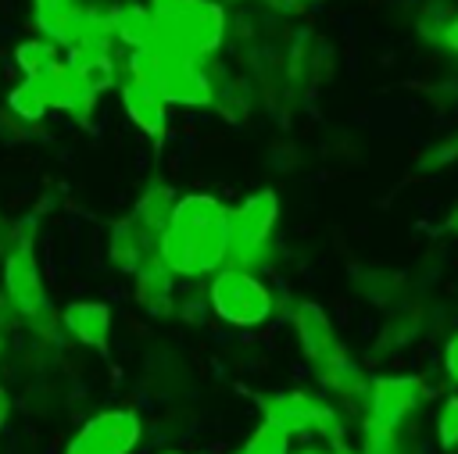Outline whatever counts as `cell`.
Instances as JSON below:
<instances>
[{"mask_svg":"<svg viewBox=\"0 0 458 454\" xmlns=\"http://www.w3.org/2000/svg\"><path fill=\"white\" fill-rule=\"evenodd\" d=\"M161 454H182V450H161Z\"/></svg>","mask_w":458,"mask_h":454,"instance_id":"31","label":"cell"},{"mask_svg":"<svg viewBox=\"0 0 458 454\" xmlns=\"http://www.w3.org/2000/svg\"><path fill=\"white\" fill-rule=\"evenodd\" d=\"M111 29H114V43H122L125 50H147L157 39L154 14L143 4H114L111 7Z\"/></svg>","mask_w":458,"mask_h":454,"instance_id":"19","label":"cell"},{"mask_svg":"<svg viewBox=\"0 0 458 454\" xmlns=\"http://www.w3.org/2000/svg\"><path fill=\"white\" fill-rule=\"evenodd\" d=\"M7 111L18 118V122H25V125H32V122H39L50 107H47V97H43V86L36 82V79H21L11 93H7Z\"/></svg>","mask_w":458,"mask_h":454,"instance_id":"22","label":"cell"},{"mask_svg":"<svg viewBox=\"0 0 458 454\" xmlns=\"http://www.w3.org/2000/svg\"><path fill=\"white\" fill-rule=\"evenodd\" d=\"M143 440V422L132 408L97 411L68 440L64 454H132Z\"/></svg>","mask_w":458,"mask_h":454,"instance_id":"7","label":"cell"},{"mask_svg":"<svg viewBox=\"0 0 458 454\" xmlns=\"http://www.w3.org/2000/svg\"><path fill=\"white\" fill-rule=\"evenodd\" d=\"M290 325H293V336L301 343V354L318 365L326 354H333L340 343H336V329H333V318L326 315V307L318 300H297L293 311H290Z\"/></svg>","mask_w":458,"mask_h":454,"instance_id":"10","label":"cell"},{"mask_svg":"<svg viewBox=\"0 0 458 454\" xmlns=\"http://www.w3.org/2000/svg\"><path fill=\"white\" fill-rule=\"evenodd\" d=\"M82 0H32V21L54 46H72Z\"/></svg>","mask_w":458,"mask_h":454,"instance_id":"18","label":"cell"},{"mask_svg":"<svg viewBox=\"0 0 458 454\" xmlns=\"http://www.w3.org/2000/svg\"><path fill=\"white\" fill-rule=\"evenodd\" d=\"M322 404L326 400H318L308 390H276V393L258 397L261 418L272 422V425H279V429H286L290 436H311Z\"/></svg>","mask_w":458,"mask_h":454,"instance_id":"9","label":"cell"},{"mask_svg":"<svg viewBox=\"0 0 458 454\" xmlns=\"http://www.w3.org/2000/svg\"><path fill=\"white\" fill-rule=\"evenodd\" d=\"M451 229H454V232H458V211H454V214H451Z\"/></svg>","mask_w":458,"mask_h":454,"instance_id":"30","label":"cell"},{"mask_svg":"<svg viewBox=\"0 0 458 454\" xmlns=\"http://www.w3.org/2000/svg\"><path fill=\"white\" fill-rule=\"evenodd\" d=\"M64 329L82 343V347H93V350H104L107 340H111V307L104 300H72L61 315Z\"/></svg>","mask_w":458,"mask_h":454,"instance_id":"16","label":"cell"},{"mask_svg":"<svg viewBox=\"0 0 458 454\" xmlns=\"http://www.w3.org/2000/svg\"><path fill=\"white\" fill-rule=\"evenodd\" d=\"M276 222H279V200L276 189L261 186L250 189L240 204L229 207V254L225 265L261 272L272 261V240H276Z\"/></svg>","mask_w":458,"mask_h":454,"instance_id":"3","label":"cell"},{"mask_svg":"<svg viewBox=\"0 0 458 454\" xmlns=\"http://www.w3.org/2000/svg\"><path fill=\"white\" fill-rule=\"evenodd\" d=\"M429 386L419 372H386V375H372L358 408H361V425H376V429H394L401 433V425L426 404Z\"/></svg>","mask_w":458,"mask_h":454,"instance_id":"6","label":"cell"},{"mask_svg":"<svg viewBox=\"0 0 458 454\" xmlns=\"http://www.w3.org/2000/svg\"><path fill=\"white\" fill-rule=\"evenodd\" d=\"M208 307L218 322L233 329H258L272 318L276 297L258 272L222 265L208 282Z\"/></svg>","mask_w":458,"mask_h":454,"instance_id":"5","label":"cell"},{"mask_svg":"<svg viewBox=\"0 0 458 454\" xmlns=\"http://www.w3.org/2000/svg\"><path fill=\"white\" fill-rule=\"evenodd\" d=\"M458 157V132L454 136H447V139H440V143H433L422 157H419V168H429V172H440L444 164H451Z\"/></svg>","mask_w":458,"mask_h":454,"instance_id":"25","label":"cell"},{"mask_svg":"<svg viewBox=\"0 0 458 454\" xmlns=\"http://www.w3.org/2000/svg\"><path fill=\"white\" fill-rule=\"evenodd\" d=\"M440 368H444V379L451 386H458V329L447 336V343L440 350Z\"/></svg>","mask_w":458,"mask_h":454,"instance_id":"27","label":"cell"},{"mask_svg":"<svg viewBox=\"0 0 458 454\" xmlns=\"http://www.w3.org/2000/svg\"><path fill=\"white\" fill-rule=\"evenodd\" d=\"M147 7L157 29L154 43H168L197 57H211L225 43L229 21L218 0H147Z\"/></svg>","mask_w":458,"mask_h":454,"instance_id":"2","label":"cell"},{"mask_svg":"<svg viewBox=\"0 0 458 454\" xmlns=\"http://www.w3.org/2000/svg\"><path fill=\"white\" fill-rule=\"evenodd\" d=\"M4 297L11 300V307L18 311L21 322H29V318L47 311L43 279H39V265H36L32 243H18V247L7 250V257H4Z\"/></svg>","mask_w":458,"mask_h":454,"instance_id":"8","label":"cell"},{"mask_svg":"<svg viewBox=\"0 0 458 454\" xmlns=\"http://www.w3.org/2000/svg\"><path fill=\"white\" fill-rule=\"evenodd\" d=\"M72 75L93 93L100 97L104 89L118 86V57L114 50H93V46H68V57H61Z\"/></svg>","mask_w":458,"mask_h":454,"instance_id":"17","label":"cell"},{"mask_svg":"<svg viewBox=\"0 0 458 454\" xmlns=\"http://www.w3.org/2000/svg\"><path fill=\"white\" fill-rule=\"evenodd\" d=\"M165 104L175 107H211L218 100V79L208 57L175 50L168 43L150 46V82Z\"/></svg>","mask_w":458,"mask_h":454,"instance_id":"4","label":"cell"},{"mask_svg":"<svg viewBox=\"0 0 458 454\" xmlns=\"http://www.w3.org/2000/svg\"><path fill=\"white\" fill-rule=\"evenodd\" d=\"M447 18H451V7L447 4L422 7V14H419V36L429 39V43H440V29H444Z\"/></svg>","mask_w":458,"mask_h":454,"instance_id":"26","label":"cell"},{"mask_svg":"<svg viewBox=\"0 0 458 454\" xmlns=\"http://www.w3.org/2000/svg\"><path fill=\"white\" fill-rule=\"evenodd\" d=\"M154 250H157V236L147 225H140L132 214L118 218L111 225V232H107V257L122 272H136Z\"/></svg>","mask_w":458,"mask_h":454,"instance_id":"14","label":"cell"},{"mask_svg":"<svg viewBox=\"0 0 458 454\" xmlns=\"http://www.w3.org/2000/svg\"><path fill=\"white\" fill-rule=\"evenodd\" d=\"M433 440L444 454H458V393L440 397L433 411Z\"/></svg>","mask_w":458,"mask_h":454,"instance_id":"23","label":"cell"},{"mask_svg":"<svg viewBox=\"0 0 458 454\" xmlns=\"http://www.w3.org/2000/svg\"><path fill=\"white\" fill-rule=\"evenodd\" d=\"M118 93H122V107L129 114V122L150 136V139H161L168 132V104L157 97L154 86L147 82H136V79H122L118 82Z\"/></svg>","mask_w":458,"mask_h":454,"instance_id":"11","label":"cell"},{"mask_svg":"<svg viewBox=\"0 0 458 454\" xmlns=\"http://www.w3.org/2000/svg\"><path fill=\"white\" fill-rule=\"evenodd\" d=\"M0 350H4V347H0Z\"/></svg>","mask_w":458,"mask_h":454,"instance_id":"33","label":"cell"},{"mask_svg":"<svg viewBox=\"0 0 458 454\" xmlns=\"http://www.w3.org/2000/svg\"><path fill=\"white\" fill-rule=\"evenodd\" d=\"M175 189L168 186V182H150L143 193H140V200H136V207H132V218L140 222V225H147L154 236L168 225V218H172V207H175Z\"/></svg>","mask_w":458,"mask_h":454,"instance_id":"20","label":"cell"},{"mask_svg":"<svg viewBox=\"0 0 458 454\" xmlns=\"http://www.w3.org/2000/svg\"><path fill=\"white\" fill-rule=\"evenodd\" d=\"M136 304L147 307L154 318L175 315V275L161 265L157 254H150L136 272Z\"/></svg>","mask_w":458,"mask_h":454,"instance_id":"15","label":"cell"},{"mask_svg":"<svg viewBox=\"0 0 458 454\" xmlns=\"http://www.w3.org/2000/svg\"><path fill=\"white\" fill-rule=\"evenodd\" d=\"M243 450H250V454H290L293 450V436L286 429H279V425H272V422L261 418L254 425V433L247 436Z\"/></svg>","mask_w":458,"mask_h":454,"instance_id":"24","label":"cell"},{"mask_svg":"<svg viewBox=\"0 0 458 454\" xmlns=\"http://www.w3.org/2000/svg\"><path fill=\"white\" fill-rule=\"evenodd\" d=\"M440 46L451 50V54H458V11H451V18L444 21V29H440Z\"/></svg>","mask_w":458,"mask_h":454,"instance_id":"28","label":"cell"},{"mask_svg":"<svg viewBox=\"0 0 458 454\" xmlns=\"http://www.w3.org/2000/svg\"><path fill=\"white\" fill-rule=\"evenodd\" d=\"M39 86H43V97H47V107L50 111H64V114H75L79 122H86L89 114H93V107H97V97L72 75V68L61 61V64H54L43 79H36Z\"/></svg>","mask_w":458,"mask_h":454,"instance_id":"13","label":"cell"},{"mask_svg":"<svg viewBox=\"0 0 458 454\" xmlns=\"http://www.w3.org/2000/svg\"><path fill=\"white\" fill-rule=\"evenodd\" d=\"M154 254L172 275L182 279L215 275L229 254V207L204 189L175 197L172 218L157 232Z\"/></svg>","mask_w":458,"mask_h":454,"instance_id":"1","label":"cell"},{"mask_svg":"<svg viewBox=\"0 0 458 454\" xmlns=\"http://www.w3.org/2000/svg\"><path fill=\"white\" fill-rule=\"evenodd\" d=\"M18 322H21V318H18V311H14V307H11V300L0 293V332H4V329H14Z\"/></svg>","mask_w":458,"mask_h":454,"instance_id":"29","label":"cell"},{"mask_svg":"<svg viewBox=\"0 0 458 454\" xmlns=\"http://www.w3.org/2000/svg\"><path fill=\"white\" fill-rule=\"evenodd\" d=\"M315 372H318L322 390L333 393V397L344 400V404H358L361 393H365V386H369V372H365L361 361H358L354 354H347L344 347H336L333 354H326V357L315 365Z\"/></svg>","mask_w":458,"mask_h":454,"instance_id":"12","label":"cell"},{"mask_svg":"<svg viewBox=\"0 0 458 454\" xmlns=\"http://www.w3.org/2000/svg\"><path fill=\"white\" fill-rule=\"evenodd\" d=\"M14 64L25 71V79H43L54 64H61V54L50 39L36 36V39H25L14 46Z\"/></svg>","mask_w":458,"mask_h":454,"instance_id":"21","label":"cell"},{"mask_svg":"<svg viewBox=\"0 0 458 454\" xmlns=\"http://www.w3.org/2000/svg\"><path fill=\"white\" fill-rule=\"evenodd\" d=\"M233 454H250V450H243V447H240V450H233Z\"/></svg>","mask_w":458,"mask_h":454,"instance_id":"32","label":"cell"}]
</instances>
